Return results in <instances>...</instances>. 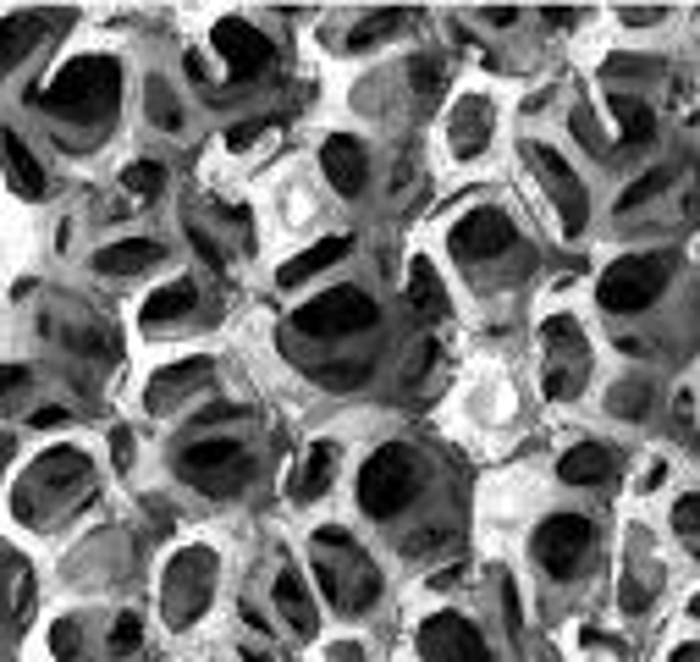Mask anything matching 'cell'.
Instances as JSON below:
<instances>
[{
    "label": "cell",
    "instance_id": "8fae6325",
    "mask_svg": "<svg viewBox=\"0 0 700 662\" xmlns=\"http://www.w3.org/2000/svg\"><path fill=\"white\" fill-rule=\"evenodd\" d=\"M529 155H535V166L546 172V188H551L557 210H563V227H569V232H585V221H591V199H585L580 177L569 172V161L557 155V150H546V144H535Z\"/></svg>",
    "mask_w": 700,
    "mask_h": 662
},
{
    "label": "cell",
    "instance_id": "d6a6232c",
    "mask_svg": "<svg viewBox=\"0 0 700 662\" xmlns=\"http://www.w3.org/2000/svg\"><path fill=\"white\" fill-rule=\"evenodd\" d=\"M50 651H56L61 662H72V657H78V624H72V618H61V624L50 629Z\"/></svg>",
    "mask_w": 700,
    "mask_h": 662
},
{
    "label": "cell",
    "instance_id": "f35d334b",
    "mask_svg": "<svg viewBox=\"0 0 700 662\" xmlns=\"http://www.w3.org/2000/svg\"><path fill=\"white\" fill-rule=\"evenodd\" d=\"M194 243H199V254H205V259H210V265H221V254H215V243H210V237H205V232H199V227H194Z\"/></svg>",
    "mask_w": 700,
    "mask_h": 662
},
{
    "label": "cell",
    "instance_id": "52a82bcc",
    "mask_svg": "<svg viewBox=\"0 0 700 662\" xmlns=\"http://www.w3.org/2000/svg\"><path fill=\"white\" fill-rule=\"evenodd\" d=\"M585 553H591V519H580V513H557L535 530V558L551 574H574V564Z\"/></svg>",
    "mask_w": 700,
    "mask_h": 662
},
{
    "label": "cell",
    "instance_id": "2e32d148",
    "mask_svg": "<svg viewBox=\"0 0 700 662\" xmlns=\"http://www.w3.org/2000/svg\"><path fill=\"white\" fill-rule=\"evenodd\" d=\"M315 574H320V585H326V596H331V602H337L342 613H359V607H370V602H375V591H381L370 569H364L359 580H348L342 569H331V564H320Z\"/></svg>",
    "mask_w": 700,
    "mask_h": 662
},
{
    "label": "cell",
    "instance_id": "74e56055",
    "mask_svg": "<svg viewBox=\"0 0 700 662\" xmlns=\"http://www.w3.org/2000/svg\"><path fill=\"white\" fill-rule=\"evenodd\" d=\"M110 448H116V469H127V464H132V437H127V431H116V437H110Z\"/></svg>",
    "mask_w": 700,
    "mask_h": 662
},
{
    "label": "cell",
    "instance_id": "6da1fadb",
    "mask_svg": "<svg viewBox=\"0 0 700 662\" xmlns=\"http://www.w3.org/2000/svg\"><path fill=\"white\" fill-rule=\"evenodd\" d=\"M116 83H121V72L110 56H83V61H67L56 72V83L34 94V105L61 111V116H100L116 105Z\"/></svg>",
    "mask_w": 700,
    "mask_h": 662
},
{
    "label": "cell",
    "instance_id": "9c48e42d",
    "mask_svg": "<svg viewBox=\"0 0 700 662\" xmlns=\"http://www.w3.org/2000/svg\"><path fill=\"white\" fill-rule=\"evenodd\" d=\"M210 553L205 547H194V553H183L172 569H166V613H172V624H188L199 607H205V596H210Z\"/></svg>",
    "mask_w": 700,
    "mask_h": 662
},
{
    "label": "cell",
    "instance_id": "e0dca14e",
    "mask_svg": "<svg viewBox=\"0 0 700 662\" xmlns=\"http://www.w3.org/2000/svg\"><path fill=\"white\" fill-rule=\"evenodd\" d=\"M276 607H282V618L299 629V635H315V602H310V591H304V580L293 574V569H282L276 574Z\"/></svg>",
    "mask_w": 700,
    "mask_h": 662
},
{
    "label": "cell",
    "instance_id": "5b68a950",
    "mask_svg": "<svg viewBox=\"0 0 700 662\" xmlns=\"http://www.w3.org/2000/svg\"><path fill=\"white\" fill-rule=\"evenodd\" d=\"M177 469H183V480H194L199 491H210V497H232L248 475H254V464H248V453L237 448V442H194V448H183V458H177Z\"/></svg>",
    "mask_w": 700,
    "mask_h": 662
},
{
    "label": "cell",
    "instance_id": "f1b7e54d",
    "mask_svg": "<svg viewBox=\"0 0 700 662\" xmlns=\"http://www.w3.org/2000/svg\"><path fill=\"white\" fill-rule=\"evenodd\" d=\"M150 116H155V127H177L183 121V111H177V100H172V89L161 78H150Z\"/></svg>",
    "mask_w": 700,
    "mask_h": 662
},
{
    "label": "cell",
    "instance_id": "b9f144b4",
    "mask_svg": "<svg viewBox=\"0 0 700 662\" xmlns=\"http://www.w3.org/2000/svg\"><path fill=\"white\" fill-rule=\"evenodd\" d=\"M673 662H700V651H695V646H678V651H673Z\"/></svg>",
    "mask_w": 700,
    "mask_h": 662
},
{
    "label": "cell",
    "instance_id": "4fadbf2b",
    "mask_svg": "<svg viewBox=\"0 0 700 662\" xmlns=\"http://www.w3.org/2000/svg\"><path fill=\"white\" fill-rule=\"evenodd\" d=\"M155 259H161V243L127 237V243H110V248L94 254V271H105V277H132V271H144V265H155Z\"/></svg>",
    "mask_w": 700,
    "mask_h": 662
},
{
    "label": "cell",
    "instance_id": "ffe728a7",
    "mask_svg": "<svg viewBox=\"0 0 700 662\" xmlns=\"http://www.w3.org/2000/svg\"><path fill=\"white\" fill-rule=\"evenodd\" d=\"M39 34H45L39 18H7V23H0V72H12L39 45Z\"/></svg>",
    "mask_w": 700,
    "mask_h": 662
},
{
    "label": "cell",
    "instance_id": "484cf974",
    "mask_svg": "<svg viewBox=\"0 0 700 662\" xmlns=\"http://www.w3.org/2000/svg\"><path fill=\"white\" fill-rule=\"evenodd\" d=\"M402 23H408L402 12H375V18H364V23L348 34V50H370L375 39H386V34H392V28H402Z\"/></svg>",
    "mask_w": 700,
    "mask_h": 662
},
{
    "label": "cell",
    "instance_id": "603a6c76",
    "mask_svg": "<svg viewBox=\"0 0 700 662\" xmlns=\"http://www.w3.org/2000/svg\"><path fill=\"white\" fill-rule=\"evenodd\" d=\"M205 375H210V359H188V364H177V370H161V375L150 381V409H166L172 392H183V386H194V381H205Z\"/></svg>",
    "mask_w": 700,
    "mask_h": 662
},
{
    "label": "cell",
    "instance_id": "d4e9b609",
    "mask_svg": "<svg viewBox=\"0 0 700 662\" xmlns=\"http://www.w3.org/2000/svg\"><path fill=\"white\" fill-rule=\"evenodd\" d=\"M194 304H199L194 282H172V288H161V293L144 304V321H150V326H161V321H177V315H188Z\"/></svg>",
    "mask_w": 700,
    "mask_h": 662
},
{
    "label": "cell",
    "instance_id": "7c38bea8",
    "mask_svg": "<svg viewBox=\"0 0 700 662\" xmlns=\"http://www.w3.org/2000/svg\"><path fill=\"white\" fill-rule=\"evenodd\" d=\"M320 166H326V177H331V188H337V194H359V188H364V177H370L364 150H359L353 139H326Z\"/></svg>",
    "mask_w": 700,
    "mask_h": 662
},
{
    "label": "cell",
    "instance_id": "30bf717a",
    "mask_svg": "<svg viewBox=\"0 0 700 662\" xmlns=\"http://www.w3.org/2000/svg\"><path fill=\"white\" fill-rule=\"evenodd\" d=\"M508 248H513V221L502 210H469L453 227V254L458 259H491V254H508Z\"/></svg>",
    "mask_w": 700,
    "mask_h": 662
},
{
    "label": "cell",
    "instance_id": "44dd1931",
    "mask_svg": "<svg viewBox=\"0 0 700 662\" xmlns=\"http://www.w3.org/2000/svg\"><path fill=\"white\" fill-rule=\"evenodd\" d=\"M0 150H7V166H12V183H18V194L39 199V194H45V172H39V161L28 155V144L18 139V132H0Z\"/></svg>",
    "mask_w": 700,
    "mask_h": 662
},
{
    "label": "cell",
    "instance_id": "83f0119b",
    "mask_svg": "<svg viewBox=\"0 0 700 662\" xmlns=\"http://www.w3.org/2000/svg\"><path fill=\"white\" fill-rule=\"evenodd\" d=\"M645 386L640 381H629V386H612V397H607V404H612V415H623V420H640L645 415Z\"/></svg>",
    "mask_w": 700,
    "mask_h": 662
},
{
    "label": "cell",
    "instance_id": "8992f818",
    "mask_svg": "<svg viewBox=\"0 0 700 662\" xmlns=\"http://www.w3.org/2000/svg\"><path fill=\"white\" fill-rule=\"evenodd\" d=\"M419 657L425 662H486V640L469 618L436 613V618L419 624Z\"/></svg>",
    "mask_w": 700,
    "mask_h": 662
},
{
    "label": "cell",
    "instance_id": "4dcf8cb0",
    "mask_svg": "<svg viewBox=\"0 0 700 662\" xmlns=\"http://www.w3.org/2000/svg\"><path fill=\"white\" fill-rule=\"evenodd\" d=\"M546 342H551V348H574V353L585 348V337H580V326H574L569 315H551V321H546Z\"/></svg>",
    "mask_w": 700,
    "mask_h": 662
},
{
    "label": "cell",
    "instance_id": "ab89813d",
    "mask_svg": "<svg viewBox=\"0 0 700 662\" xmlns=\"http://www.w3.org/2000/svg\"><path fill=\"white\" fill-rule=\"evenodd\" d=\"M61 420H67V409H39V415H34L39 431H45V426H61Z\"/></svg>",
    "mask_w": 700,
    "mask_h": 662
},
{
    "label": "cell",
    "instance_id": "9a60e30c",
    "mask_svg": "<svg viewBox=\"0 0 700 662\" xmlns=\"http://www.w3.org/2000/svg\"><path fill=\"white\" fill-rule=\"evenodd\" d=\"M342 254H348V237H320L315 248L293 254V259L282 265V271H276V282H282V288H299L304 277H315V271H326V265H337Z\"/></svg>",
    "mask_w": 700,
    "mask_h": 662
},
{
    "label": "cell",
    "instance_id": "836d02e7",
    "mask_svg": "<svg viewBox=\"0 0 700 662\" xmlns=\"http://www.w3.org/2000/svg\"><path fill=\"white\" fill-rule=\"evenodd\" d=\"M695 519H700V497H678V508H673V530L684 542H695Z\"/></svg>",
    "mask_w": 700,
    "mask_h": 662
},
{
    "label": "cell",
    "instance_id": "e575fe53",
    "mask_svg": "<svg viewBox=\"0 0 700 662\" xmlns=\"http://www.w3.org/2000/svg\"><path fill=\"white\" fill-rule=\"evenodd\" d=\"M265 132H270V121H243V127H232V132H226V144H232V150H248V144H259V139H265Z\"/></svg>",
    "mask_w": 700,
    "mask_h": 662
},
{
    "label": "cell",
    "instance_id": "cb8c5ba5",
    "mask_svg": "<svg viewBox=\"0 0 700 662\" xmlns=\"http://www.w3.org/2000/svg\"><path fill=\"white\" fill-rule=\"evenodd\" d=\"M612 116L623 121V144L634 150V144H651V132H656V116L640 105V100H629V94H612Z\"/></svg>",
    "mask_w": 700,
    "mask_h": 662
},
{
    "label": "cell",
    "instance_id": "d590c367",
    "mask_svg": "<svg viewBox=\"0 0 700 662\" xmlns=\"http://www.w3.org/2000/svg\"><path fill=\"white\" fill-rule=\"evenodd\" d=\"M574 386H580V375H569V370H551V375H546V392H551V397H569Z\"/></svg>",
    "mask_w": 700,
    "mask_h": 662
},
{
    "label": "cell",
    "instance_id": "60d3db41",
    "mask_svg": "<svg viewBox=\"0 0 700 662\" xmlns=\"http://www.w3.org/2000/svg\"><path fill=\"white\" fill-rule=\"evenodd\" d=\"M623 607H645V591H640V585H634V580H629V585H623Z\"/></svg>",
    "mask_w": 700,
    "mask_h": 662
},
{
    "label": "cell",
    "instance_id": "d6986e66",
    "mask_svg": "<svg viewBox=\"0 0 700 662\" xmlns=\"http://www.w3.org/2000/svg\"><path fill=\"white\" fill-rule=\"evenodd\" d=\"M408 299H413V310L425 315V321H442L447 315V293H442L436 271H431V259H413L408 265Z\"/></svg>",
    "mask_w": 700,
    "mask_h": 662
},
{
    "label": "cell",
    "instance_id": "7402d4cb",
    "mask_svg": "<svg viewBox=\"0 0 700 662\" xmlns=\"http://www.w3.org/2000/svg\"><path fill=\"white\" fill-rule=\"evenodd\" d=\"M486 127H491V111H486V100H464L458 105V116H453V150L469 161L480 144H486Z\"/></svg>",
    "mask_w": 700,
    "mask_h": 662
},
{
    "label": "cell",
    "instance_id": "ac0fdd59",
    "mask_svg": "<svg viewBox=\"0 0 700 662\" xmlns=\"http://www.w3.org/2000/svg\"><path fill=\"white\" fill-rule=\"evenodd\" d=\"M331 469H337V448H331V442H315V448H310V458H304V469H299V480H293V497H299V502L326 497Z\"/></svg>",
    "mask_w": 700,
    "mask_h": 662
},
{
    "label": "cell",
    "instance_id": "1f68e13d",
    "mask_svg": "<svg viewBox=\"0 0 700 662\" xmlns=\"http://www.w3.org/2000/svg\"><path fill=\"white\" fill-rule=\"evenodd\" d=\"M662 183H667V172H645V177H640V183H634V188L618 199V210H634V205H645L651 194H662Z\"/></svg>",
    "mask_w": 700,
    "mask_h": 662
},
{
    "label": "cell",
    "instance_id": "f546056e",
    "mask_svg": "<svg viewBox=\"0 0 700 662\" xmlns=\"http://www.w3.org/2000/svg\"><path fill=\"white\" fill-rule=\"evenodd\" d=\"M138 640H144V624H138V613H121V618L110 624V651L127 657V651H138Z\"/></svg>",
    "mask_w": 700,
    "mask_h": 662
},
{
    "label": "cell",
    "instance_id": "7a4b0ae2",
    "mask_svg": "<svg viewBox=\"0 0 700 662\" xmlns=\"http://www.w3.org/2000/svg\"><path fill=\"white\" fill-rule=\"evenodd\" d=\"M419 491V464L408 448H381L364 469H359V508L370 519H392L397 508H408Z\"/></svg>",
    "mask_w": 700,
    "mask_h": 662
},
{
    "label": "cell",
    "instance_id": "5bb4252c",
    "mask_svg": "<svg viewBox=\"0 0 700 662\" xmlns=\"http://www.w3.org/2000/svg\"><path fill=\"white\" fill-rule=\"evenodd\" d=\"M557 475H563L569 486H602V480L612 475V453H607V448H596V442H580V448H569V453H563Z\"/></svg>",
    "mask_w": 700,
    "mask_h": 662
},
{
    "label": "cell",
    "instance_id": "ba28073f",
    "mask_svg": "<svg viewBox=\"0 0 700 662\" xmlns=\"http://www.w3.org/2000/svg\"><path fill=\"white\" fill-rule=\"evenodd\" d=\"M215 50H221V61H226V72L237 83L243 78H259L270 67V39L259 28H248L243 18H221L215 23Z\"/></svg>",
    "mask_w": 700,
    "mask_h": 662
},
{
    "label": "cell",
    "instance_id": "3957f363",
    "mask_svg": "<svg viewBox=\"0 0 700 662\" xmlns=\"http://www.w3.org/2000/svg\"><path fill=\"white\" fill-rule=\"evenodd\" d=\"M667 288V259L662 254H629V259H618L612 271L602 277V310H612V315H634V310H645L656 293Z\"/></svg>",
    "mask_w": 700,
    "mask_h": 662
},
{
    "label": "cell",
    "instance_id": "277c9868",
    "mask_svg": "<svg viewBox=\"0 0 700 662\" xmlns=\"http://www.w3.org/2000/svg\"><path fill=\"white\" fill-rule=\"evenodd\" d=\"M375 315H381V310H375L370 293H359V288H331V293L310 299V304L293 315V326H299L304 337H348V332H370Z\"/></svg>",
    "mask_w": 700,
    "mask_h": 662
},
{
    "label": "cell",
    "instance_id": "4316f807",
    "mask_svg": "<svg viewBox=\"0 0 700 662\" xmlns=\"http://www.w3.org/2000/svg\"><path fill=\"white\" fill-rule=\"evenodd\" d=\"M121 183H127V194H138V199H155L161 183H166V166H161V161H138V166L121 172Z\"/></svg>",
    "mask_w": 700,
    "mask_h": 662
},
{
    "label": "cell",
    "instance_id": "8d00e7d4",
    "mask_svg": "<svg viewBox=\"0 0 700 662\" xmlns=\"http://www.w3.org/2000/svg\"><path fill=\"white\" fill-rule=\"evenodd\" d=\"M18 386H28V370L23 364H0V392H18Z\"/></svg>",
    "mask_w": 700,
    "mask_h": 662
}]
</instances>
